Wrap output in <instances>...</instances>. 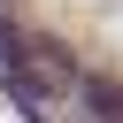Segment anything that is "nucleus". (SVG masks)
Returning <instances> with one entry per match:
<instances>
[{
  "label": "nucleus",
  "mask_w": 123,
  "mask_h": 123,
  "mask_svg": "<svg viewBox=\"0 0 123 123\" xmlns=\"http://www.w3.org/2000/svg\"><path fill=\"white\" fill-rule=\"evenodd\" d=\"M85 100L100 108V123H123V85H108V77H85Z\"/></svg>",
  "instance_id": "f257e3e1"
}]
</instances>
